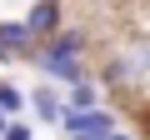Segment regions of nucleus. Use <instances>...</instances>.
<instances>
[{
  "mask_svg": "<svg viewBox=\"0 0 150 140\" xmlns=\"http://www.w3.org/2000/svg\"><path fill=\"white\" fill-rule=\"evenodd\" d=\"M80 50H85V30H55L30 60L45 70V75L55 85H75V80H85V65H80Z\"/></svg>",
  "mask_w": 150,
  "mask_h": 140,
  "instance_id": "f257e3e1",
  "label": "nucleus"
},
{
  "mask_svg": "<svg viewBox=\"0 0 150 140\" xmlns=\"http://www.w3.org/2000/svg\"><path fill=\"white\" fill-rule=\"evenodd\" d=\"M60 130H65L70 140H110V135H115V115H110L105 105H90V110H80V105H65V120H60Z\"/></svg>",
  "mask_w": 150,
  "mask_h": 140,
  "instance_id": "f03ea898",
  "label": "nucleus"
},
{
  "mask_svg": "<svg viewBox=\"0 0 150 140\" xmlns=\"http://www.w3.org/2000/svg\"><path fill=\"white\" fill-rule=\"evenodd\" d=\"M25 20H30V30L40 35V45H45L55 30H65V10H60V0H35Z\"/></svg>",
  "mask_w": 150,
  "mask_h": 140,
  "instance_id": "7ed1b4c3",
  "label": "nucleus"
},
{
  "mask_svg": "<svg viewBox=\"0 0 150 140\" xmlns=\"http://www.w3.org/2000/svg\"><path fill=\"white\" fill-rule=\"evenodd\" d=\"M0 45H5L10 55H35L40 35L30 30V20H0Z\"/></svg>",
  "mask_w": 150,
  "mask_h": 140,
  "instance_id": "20e7f679",
  "label": "nucleus"
},
{
  "mask_svg": "<svg viewBox=\"0 0 150 140\" xmlns=\"http://www.w3.org/2000/svg\"><path fill=\"white\" fill-rule=\"evenodd\" d=\"M65 105H70V100H60L55 85H35V90H30V110H35L45 125H60V120H65Z\"/></svg>",
  "mask_w": 150,
  "mask_h": 140,
  "instance_id": "39448f33",
  "label": "nucleus"
},
{
  "mask_svg": "<svg viewBox=\"0 0 150 140\" xmlns=\"http://www.w3.org/2000/svg\"><path fill=\"white\" fill-rule=\"evenodd\" d=\"M95 80H100V85H110V90L130 85V80H135V65H130V55H115V60H105V70H100Z\"/></svg>",
  "mask_w": 150,
  "mask_h": 140,
  "instance_id": "423d86ee",
  "label": "nucleus"
},
{
  "mask_svg": "<svg viewBox=\"0 0 150 140\" xmlns=\"http://www.w3.org/2000/svg\"><path fill=\"white\" fill-rule=\"evenodd\" d=\"M65 100H70V105H80V110H90V105H100V85L85 75V80H75V85H70V95H65Z\"/></svg>",
  "mask_w": 150,
  "mask_h": 140,
  "instance_id": "0eeeda50",
  "label": "nucleus"
},
{
  "mask_svg": "<svg viewBox=\"0 0 150 140\" xmlns=\"http://www.w3.org/2000/svg\"><path fill=\"white\" fill-rule=\"evenodd\" d=\"M0 105H5V110H10V115H20V110H25V105H30V95H25V90H15V85H10V80H0Z\"/></svg>",
  "mask_w": 150,
  "mask_h": 140,
  "instance_id": "6e6552de",
  "label": "nucleus"
},
{
  "mask_svg": "<svg viewBox=\"0 0 150 140\" xmlns=\"http://www.w3.org/2000/svg\"><path fill=\"white\" fill-rule=\"evenodd\" d=\"M125 55H130V65H135V75H150V40H135Z\"/></svg>",
  "mask_w": 150,
  "mask_h": 140,
  "instance_id": "1a4fd4ad",
  "label": "nucleus"
},
{
  "mask_svg": "<svg viewBox=\"0 0 150 140\" xmlns=\"http://www.w3.org/2000/svg\"><path fill=\"white\" fill-rule=\"evenodd\" d=\"M0 140H30V125H25V120H10V125H5V135H0Z\"/></svg>",
  "mask_w": 150,
  "mask_h": 140,
  "instance_id": "9d476101",
  "label": "nucleus"
},
{
  "mask_svg": "<svg viewBox=\"0 0 150 140\" xmlns=\"http://www.w3.org/2000/svg\"><path fill=\"white\" fill-rule=\"evenodd\" d=\"M10 120H15V115H10L5 105H0V135H5V125H10Z\"/></svg>",
  "mask_w": 150,
  "mask_h": 140,
  "instance_id": "9b49d317",
  "label": "nucleus"
},
{
  "mask_svg": "<svg viewBox=\"0 0 150 140\" xmlns=\"http://www.w3.org/2000/svg\"><path fill=\"white\" fill-rule=\"evenodd\" d=\"M110 140H130V135H125V130H115V135H110Z\"/></svg>",
  "mask_w": 150,
  "mask_h": 140,
  "instance_id": "f8f14e48",
  "label": "nucleus"
}]
</instances>
